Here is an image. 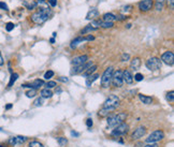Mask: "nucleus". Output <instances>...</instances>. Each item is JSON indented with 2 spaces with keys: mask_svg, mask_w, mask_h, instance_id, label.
Instances as JSON below:
<instances>
[{
  "mask_svg": "<svg viewBox=\"0 0 174 147\" xmlns=\"http://www.w3.org/2000/svg\"><path fill=\"white\" fill-rule=\"evenodd\" d=\"M50 13H51V10L46 9V8H43L40 11L35 12L31 15V20H32L35 24L37 25H41L44 22H46L47 18L50 16Z\"/></svg>",
  "mask_w": 174,
  "mask_h": 147,
  "instance_id": "1",
  "label": "nucleus"
},
{
  "mask_svg": "<svg viewBox=\"0 0 174 147\" xmlns=\"http://www.w3.org/2000/svg\"><path fill=\"white\" fill-rule=\"evenodd\" d=\"M127 118V114L126 113H119V114H114L108 116V127L109 128H114L118 126L119 123H124V120Z\"/></svg>",
  "mask_w": 174,
  "mask_h": 147,
  "instance_id": "2",
  "label": "nucleus"
},
{
  "mask_svg": "<svg viewBox=\"0 0 174 147\" xmlns=\"http://www.w3.org/2000/svg\"><path fill=\"white\" fill-rule=\"evenodd\" d=\"M113 72H114V70H113L112 67H109V68H106V71L103 72L102 77H101V86L103 88H108L109 86L111 85V83H112Z\"/></svg>",
  "mask_w": 174,
  "mask_h": 147,
  "instance_id": "3",
  "label": "nucleus"
},
{
  "mask_svg": "<svg viewBox=\"0 0 174 147\" xmlns=\"http://www.w3.org/2000/svg\"><path fill=\"white\" fill-rule=\"evenodd\" d=\"M118 105H119V98L117 96H114V94L109 96V98L103 103V108H111V110H113V111H114Z\"/></svg>",
  "mask_w": 174,
  "mask_h": 147,
  "instance_id": "4",
  "label": "nucleus"
},
{
  "mask_svg": "<svg viewBox=\"0 0 174 147\" xmlns=\"http://www.w3.org/2000/svg\"><path fill=\"white\" fill-rule=\"evenodd\" d=\"M146 67L150 71H158L161 68V60L157 57H152L146 61Z\"/></svg>",
  "mask_w": 174,
  "mask_h": 147,
  "instance_id": "5",
  "label": "nucleus"
},
{
  "mask_svg": "<svg viewBox=\"0 0 174 147\" xmlns=\"http://www.w3.org/2000/svg\"><path fill=\"white\" fill-rule=\"evenodd\" d=\"M128 131H129V126L125 123H119L118 126L114 127V129H113V131H112V135L120 136V135L126 134Z\"/></svg>",
  "mask_w": 174,
  "mask_h": 147,
  "instance_id": "6",
  "label": "nucleus"
},
{
  "mask_svg": "<svg viewBox=\"0 0 174 147\" xmlns=\"http://www.w3.org/2000/svg\"><path fill=\"white\" fill-rule=\"evenodd\" d=\"M163 138H165L163 132L161 131V130H156V131L152 132V133L150 134V136H148L145 141H146V143H157V142H159V141L162 140Z\"/></svg>",
  "mask_w": 174,
  "mask_h": 147,
  "instance_id": "7",
  "label": "nucleus"
},
{
  "mask_svg": "<svg viewBox=\"0 0 174 147\" xmlns=\"http://www.w3.org/2000/svg\"><path fill=\"white\" fill-rule=\"evenodd\" d=\"M112 83H113V86H115V87H121V86H123V83H124L123 71L117 70V71H115V72H113Z\"/></svg>",
  "mask_w": 174,
  "mask_h": 147,
  "instance_id": "8",
  "label": "nucleus"
},
{
  "mask_svg": "<svg viewBox=\"0 0 174 147\" xmlns=\"http://www.w3.org/2000/svg\"><path fill=\"white\" fill-rule=\"evenodd\" d=\"M161 60H162L165 64H168V66H173V64H174V54H173V52L169 51V52H165V53H163L162 56H161Z\"/></svg>",
  "mask_w": 174,
  "mask_h": 147,
  "instance_id": "9",
  "label": "nucleus"
},
{
  "mask_svg": "<svg viewBox=\"0 0 174 147\" xmlns=\"http://www.w3.org/2000/svg\"><path fill=\"white\" fill-rule=\"evenodd\" d=\"M91 66H93V62H85V64H81V66H76L72 69L71 74H80V73H84Z\"/></svg>",
  "mask_w": 174,
  "mask_h": 147,
  "instance_id": "10",
  "label": "nucleus"
},
{
  "mask_svg": "<svg viewBox=\"0 0 174 147\" xmlns=\"http://www.w3.org/2000/svg\"><path fill=\"white\" fill-rule=\"evenodd\" d=\"M153 5H154L153 0H142L139 2V9L143 12H147L153 8Z\"/></svg>",
  "mask_w": 174,
  "mask_h": 147,
  "instance_id": "11",
  "label": "nucleus"
},
{
  "mask_svg": "<svg viewBox=\"0 0 174 147\" xmlns=\"http://www.w3.org/2000/svg\"><path fill=\"white\" fill-rule=\"evenodd\" d=\"M88 60V56L87 55H82V56H77V57L73 58L72 59V64L74 67L76 66H81V64H85Z\"/></svg>",
  "mask_w": 174,
  "mask_h": 147,
  "instance_id": "12",
  "label": "nucleus"
},
{
  "mask_svg": "<svg viewBox=\"0 0 174 147\" xmlns=\"http://www.w3.org/2000/svg\"><path fill=\"white\" fill-rule=\"evenodd\" d=\"M145 133H146L145 127L141 126V127L137 128V129L135 130V132L132 133V138H133V140H138V138H143V135H144Z\"/></svg>",
  "mask_w": 174,
  "mask_h": 147,
  "instance_id": "13",
  "label": "nucleus"
},
{
  "mask_svg": "<svg viewBox=\"0 0 174 147\" xmlns=\"http://www.w3.org/2000/svg\"><path fill=\"white\" fill-rule=\"evenodd\" d=\"M123 79H124V82H126L127 84H132L133 83V76L129 70L123 71Z\"/></svg>",
  "mask_w": 174,
  "mask_h": 147,
  "instance_id": "14",
  "label": "nucleus"
},
{
  "mask_svg": "<svg viewBox=\"0 0 174 147\" xmlns=\"http://www.w3.org/2000/svg\"><path fill=\"white\" fill-rule=\"evenodd\" d=\"M98 15H99V11H98L97 9H91V11L87 13V15H86V20H94V18L97 17Z\"/></svg>",
  "mask_w": 174,
  "mask_h": 147,
  "instance_id": "15",
  "label": "nucleus"
},
{
  "mask_svg": "<svg viewBox=\"0 0 174 147\" xmlns=\"http://www.w3.org/2000/svg\"><path fill=\"white\" fill-rule=\"evenodd\" d=\"M83 41H86L85 38H84V37H77V38H75V39L73 40L72 42H71L70 47H71V48H75L77 45H79L80 43H82Z\"/></svg>",
  "mask_w": 174,
  "mask_h": 147,
  "instance_id": "16",
  "label": "nucleus"
},
{
  "mask_svg": "<svg viewBox=\"0 0 174 147\" xmlns=\"http://www.w3.org/2000/svg\"><path fill=\"white\" fill-rule=\"evenodd\" d=\"M139 98L141 100V102H143L144 104H152L153 103V98L148 96H144V94H139Z\"/></svg>",
  "mask_w": 174,
  "mask_h": 147,
  "instance_id": "17",
  "label": "nucleus"
},
{
  "mask_svg": "<svg viewBox=\"0 0 174 147\" xmlns=\"http://www.w3.org/2000/svg\"><path fill=\"white\" fill-rule=\"evenodd\" d=\"M117 20V16L114 15L113 13H106L103 15V20L104 22H113L114 23V20Z\"/></svg>",
  "mask_w": 174,
  "mask_h": 147,
  "instance_id": "18",
  "label": "nucleus"
},
{
  "mask_svg": "<svg viewBox=\"0 0 174 147\" xmlns=\"http://www.w3.org/2000/svg\"><path fill=\"white\" fill-rule=\"evenodd\" d=\"M98 77H99V75H98V74L89 75V76L87 77V79H86V85H87V87H91V84H93L96 79H98Z\"/></svg>",
  "mask_w": 174,
  "mask_h": 147,
  "instance_id": "19",
  "label": "nucleus"
},
{
  "mask_svg": "<svg viewBox=\"0 0 174 147\" xmlns=\"http://www.w3.org/2000/svg\"><path fill=\"white\" fill-rule=\"evenodd\" d=\"M43 85H44V82L42 81V79H35V81H33V83L31 85H29V87L33 88V89H38V88H40Z\"/></svg>",
  "mask_w": 174,
  "mask_h": 147,
  "instance_id": "20",
  "label": "nucleus"
},
{
  "mask_svg": "<svg viewBox=\"0 0 174 147\" xmlns=\"http://www.w3.org/2000/svg\"><path fill=\"white\" fill-rule=\"evenodd\" d=\"M53 96V92L49 89V88H45V89L41 90V98H45V99H49Z\"/></svg>",
  "mask_w": 174,
  "mask_h": 147,
  "instance_id": "21",
  "label": "nucleus"
},
{
  "mask_svg": "<svg viewBox=\"0 0 174 147\" xmlns=\"http://www.w3.org/2000/svg\"><path fill=\"white\" fill-rule=\"evenodd\" d=\"M140 66H141V60H140V58H135V59L131 61V69H133V70H139Z\"/></svg>",
  "mask_w": 174,
  "mask_h": 147,
  "instance_id": "22",
  "label": "nucleus"
},
{
  "mask_svg": "<svg viewBox=\"0 0 174 147\" xmlns=\"http://www.w3.org/2000/svg\"><path fill=\"white\" fill-rule=\"evenodd\" d=\"M96 70H97V66H96V64H93V66H91L85 72H84V76H89V75L93 74Z\"/></svg>",
  "mask_w": 174,
  "mask_h": 147,
  "instance_id": "23",
  "label": "nucleus"
},
{
  "mask_svg": "<svg viewBox=\"0 0 174 147\" xmlns=\"http://www.w3.org/2000/svg\"><path fill=\"white\" fill-rule=\"evenodd\" d=\"M17 79H18V74H17V73H13V74L11 75V79H10L9 84H8V87H9V88L12 87V86L14 85V83L17 81Z\"/></svg>",
  "mask_w": 174,
  "mask_h": 147,
  "instance_id": "24",
  "label": "nucleus"
},
{
  "mask_svg": "<svg viewBox=\"0 0 174 147\" xmlns=\"http://www.w3.org/2000/svg\"><path fill=\"white\" fill-rule=\"evenodd\" d=\"M113 26H114V23L113 22H104V20H101V23H100V27H102V28H111Z\"/></svg>",
  "mask_w": 174,
  "mask_h": 147,
  "instance_id": "25",
  "label": "nucleus"
},
{
  "mask_svg": "<svg viewBox=\"0 0 174 147\" xmlns=\"http://www.w3.org/2000/svg\"><path fill=\"white\" fill-rule=\"evenodd\" d=\"M94 30H96V28H94L91 25H87V26H86L85 28L82 30V35H86V33H89V32H91V31H94Z\"/></svg>",
  "mask_w": 174,
  "mask_h": 147,
  "instance_id": "26",
  "label": "nucleus"
},
{
  "mask_svg": "<svg viewBox=\"0 0 174 147\" xmlns=\"http://www.w3.org/2000/svg\"><path fill=\"white\" fill-rule=\"evenodd\" d=\"M57 142H58V144H59V146H61V147L66 146V145L68 144V140H67L66 138H58Z\"/></svg>",
  "mask_w": 174,
  "mask_h": 147,
  "instance_id": "27",
  "label": "nucleus"
},
{
  "mask_svg": "<svg viewBox=\"0 0 174 147\" xmlns=\"http://www.w3.org/2000/svg\"><path fill=\"white\" fill-rule=\"evenodd\" d=\"M29 147H44L42 145V143L38 142V141H31L29 143Z\"/></svg>",
  "mask_w": 174,
  "mask_h": 147,
  "instance_id": "28",
  "label": "nucleus"
},
{
  "mask_svg": "<svg viewBox=\"0 0 174 147\" xmlns=\"http://www.w3.org/2000/svg\"><path fill=\"white\" fill-rule=\"evenodd\" d=\"M167 100L170 102H173L174 101V91L173 90H171V91H169L167 94Z\"/></svg>",
  "mask_w": 174,
  "mask_h": 147,
  "instance_id": "29",
  "label": "nucleus"
},
{
  "mask_svg": "<svg viewBox=\"0 0 174 147\" xmlns=\"http://www.w3.org/2000/svg\"><path fill=\"white\" fill-rule=\"evenodd\" d=\"M53 76H54V71H52V70L46 71V72H45V74H44V79H51Z\"/></svg>",
  "mask_w": 174,
  "mask_h": 147,
  "instance_id": "30",
  "label": "nucleus"
},
{
  "mask_svg": "<svg viewBox=\"0 0 174 147\" xmlns=\"http://www.w3.org/2000/svg\"><path fill=\"white\" fill-rule=\"evenodd\" d=\"M35 94H37V92H35V89H33V88H31L30 90H28V91L26 92V96L28 97V98H32Z\"/></svg>",
  "mask_w": 174,
  "mask_h": 147,
  "instance_id": "31",
  "label": "nucleus"
},
{
  "mask_svg": "<svg viewBox=\"0 0 174 147\" xmlns=\"http://www.w3.org/2000/svg\"><path fill=\"white\" fill-rule=\"evenodd\" d=\"M163 8V1L162 0H158L156 3V10L157 11H160V10H162Z\"/></svg>",
  "mask_w": 174,
  "mask_h": 147,
  "instance_id": "32",
  "label": "nucleus"
},
{
  "mask_svg": "<svg viewBox=\"0 0 174 147\" xmlns=\"http://www.w3.org/2000/svg\"><path fill=\"white\" fill-rule=\"evenodd\" d=\"M143 79H144V76H143V74H141V73H137V74L135 75V79L137 82L143 81Z\"/></svg>",
  "mask_w": 174,
  "mask_h": 147,
  "instance_id": "33",
  "label": "nucleus"
},
{
  "mask_svg": "<svg viewBox=\"0 0 174 147\" xmlns=\"http://www.w3.org/2000/svg\"><path fill=\"white\" fill-rule=\"evenodd\" d=\"M45 86H46V88H54L56 86V82L54 81H49L46 84H45Z\"/></svg>",
  "mask_w": 174,
  "mask_h": 147,
  "instance_id": "34",
  "label": "nucleus"
},
{
  "mask_svg": "<svg viewBox=\"0 0 174 147\" xmlns=\"http://www.w3.org/2000/svg\"><path fill=\"white\" fill-rule=\"evenodd\" d=\"M14 24L13 23H8L7 25H6V29H7V31H12L14 29Z\"/></svg>",
  "mask_w": 174,
  "mask_h": 147,
  "instance_id": "35",
  "label": "nucleus"
},
{
  "mask_svg": "<svg viewBox=\"0 0 174 147\" xmlns=\"http://www.w3.org/2000/svg\"><path fill=\"white\" fill-rule=\"evenodd\" d=\"M42 103H43V100H42V98H38V99H35V101L33 102V105H35V106H40V105H42Z\"/></svg>",
  "mask_w": 174,
  "mask_h": 147,
  "instance_id": "36",
  "label": "nucleus"
},
{
  "mask_svg": "<svg viewBox=\"0 0 174 147\" xmlns=\"http://www.w3.org/2000/svg\"><path fill=\"white\" fill-rule=\"evenodd\" d=\"M25 141H26L25 136H16V143H17V144H22Z\"/></svg>",
  "mask_w": 174,
  "mask_h": 147,
  "instance_id": "37",
  "label": "nucleus"
},
{
  "mask_svg": "<svg viewBox=\"0 0 174 147\" xmlns=\"http://www.w3.org/2000/svg\"><path fill=\"white\" fill-rule=\"evenodd\" d=\"M129 58H130L129 54H124L121 56V61H127V60H129Z\"/></svg>",
  "mask_w": 174,
  "mask_h": 147,
  "instance_id": "38",
  "label": "nucleus"
},
{
  "mask_svg": "<svg viewBox=\"0 0 174 147\" xmlns=\"http://www.w3.org/2000/svg\"><path fill=\"white\" fill-rule=\"evenodd\" d=\"M86 125H87V127H88V128H91V127H93V125H94L93 119H91V118L87 119V120H86Z\"/></svg>",
  "mask_w": 174,
  "mask_h": 147,
  "instance_id": "39",
  "label": "nucleus"
},
{
  "mask_svg": "<svg viewBox=\"0 0 174 147\" xmlns=\"http://www.w3.org/2000/svg\"><path fill=\"white\" fill-rule=\"evenodd\" d=\"M0 9L5 10V11H8V10H9V8H8V6L6 5L5 2H0Z\"/></svg>",
  "mask_w": 174,
  "mask_h": 147,
  "instance_id": "40",
  "label": "nucleus"
},
{
  "mask_svg": "<svg viewBox=\"0 0 174 147\" xmlns=\"http://www.w3.org/2000/svg\"><path fill=\"white\" fill-rule=\"evenodd\" d=\"M9 143L12 145V146H14V145H16L17 143H16V138H11L9 140Z\"/></svg>",
  "mask_w": 174,
  "mask_h": 147,
  "instance_id": "41",
  "label": "nucleus"
},
{
  "mask_svg": "<svg viewBox=\"0 0 174 147\" xmlns=\"http://www.w3.org/2000/svg\"><path fill=\"white\" fill-rule=\"evenodd\" d=\"M49 2L52 7H56L57 6V0H49Z\"/></svg>",
  "mask_w": 174,
  "mask_h": 147,
  "instance_id": "42",
  "label": "nucleus"
},
{
  "mask_svg": "<svg viewBox=\"0 0 174 147\" xmlns=\"http://www.w3.org/2000/svg\"><path fill=\"white\" fill-rule=\"evenodd\" d=\"M94 39H95V37H94V35H88L87 37H85L86 41H91V40H94Z\"/></svg>",
  "mask_w": 174,
  "mask_h": 147,
  "instance_id": "43",
  "label": "nucleus"
},
{
  "mask_svg": "<svg viewBox=\"0 0 174 147\" xmlns=\"http://www.w3.org/2000/svg\"><path fill=\"white\" fill-rule=\"evenodd\" d=\"M144 147H158V145L157 144H155V143H148L146 146H144Z\"/></svg>",
  "mask_w": 174,
  "mask_h": 147,
  "instance_id": "44",
  "label": "nucleus"
},
{
  "mask_svg": "<svg viewBox=\"0 0 174 147\" xmlns=\"http://www.w3.org/2000/svg\"><path fill=\"white\" fill-rule=\"evenodd\" d=\"M168 3H170V8L173 10L174 9V1L173 0H168Z\"/></svg>",
  "mask_w": 174,
  "mask_h": 147,
  "instance_id": "45",
  "label": "nucleus"
},
{
  "mask_svg": "<svg viewBox=\"0 0 174 147\" xmlns=\"http://www.w3.org/2000/svg\"><path fill=\"white\" fill-rule=\"evenodd\" d=\"M3 64H5V60H3V57H2V55H1V52H0V67L3 66Z\"/></svg>",
  "mask_w": 174,
  "mask_h": 147,
  "instance_id": "46",
  "label": "nucleus"
},
{
  "mask_svg": "<svg viewBox=\"0 0 174 147\" xmlns=\"http://www.w3.org/2000/svg\"><path fill=\"white\" fill-rule=\"evenodd\" d=\"M58 81H60V82H64V83H66V82H68V79H67V77L61 76V77H58Z\"/></svg>",
  "mask_w": 174,
  "mask_h": 147,
  "instance_id": "47",
  "label": "nucleus"
},
{
  "mask_svg": "<svg viewBox=\"0 0 174 147\" xmlns=\"http://www.w3.org/2000/svg\"><path fill=\"white\" fill-rule=\"evenodd\" d=\"M71 135L77 138V136H80V133H77V132H75V131H71Z\"/></svg>",
  "mask_w": 174,
  "mask_h": 147,
  "instance_id": "48",
  "label": "nucleus"
},
{
  "mask_svg": "<svg viewBox=\"0 0 174 147\" xmlns=\"http://www.w3.org/2000/svg\"><path fill=\"white\" fill-rule=\"evenodd\" d=\"M130 8H131V6H127V7L124 8V11H129Z\"/></svg>",
  "mask_w": 174,
  "mask_h": 147,
  "instance_id": "49",
  "label": "nucleus"
},
{
  "mask_svg": "<svg viewBox=\"0 0 174 147\" xmlns=\"http://www.w3.org/2000/svg\"><path fill=\"white\" fill-rule=\"evenodd\" d=\"M11 108H12V104H8V105L6 106V110H10Z\"/></svg>",
  "mask_w": 174,
  "mask_h": 147,
  "instance_id": "50",
  "label": "nucleus"
},
{
  "mask_svg": "<svg viewBox=\"0 0 174 147\" xmlns=\"http://www.w3.org/2000/svg\"><path fill=\"white\" fill-rule=\"evenodd\" d=\"M51 43H55V39H54V38H52L51 39Z\"/></svg>",
  "mask_w": 174,
  "mask_h": 147,
  "instance_id": "51",
  "label": "nucleus"
},
{
  "mask_svg": "<svg viewBox=\"0 0 174 147\" xmlns=\"http://www.w3.org/2000/svg\"><path fill=\"white\" fill-rule=\"evenodd\" d=\"M38 2H44V0H38Z\"/></svg>",
  "mask_w": 174,
  "mask_h": 147,
  "instance_id": "52",
  "label": "nucleus"
},
{
  "mask_svg": "<svg viewBox=\"0 0 174 147\" xmlns=\"http://www.w3.org/2000/svg\"><path fill=\"white\" fill-rule=\"evenodd\" d=\"M0 147H5V146H3V145H0Z\"/></svg>",
  "mask_w": 174,
  "mask_h": 147,
  "instance_id": "53",
  "label": "nucleus"
}]
</instances>
